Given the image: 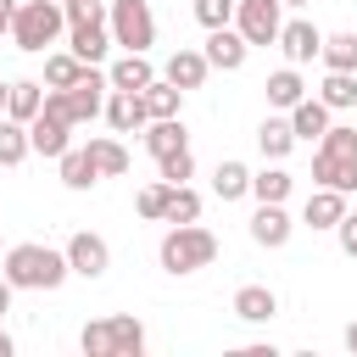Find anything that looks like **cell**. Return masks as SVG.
<instances>
[{
    "label": "cell",
    "mask_w": 357,
    "mask_h": 357,
    "mask_svg": "<svg viewBox=\"0 0 357 357\" xmlns=\"http://www.w3.org/2000/svg\"><path fill=\"white\" fill-rule=\"evenodd\" d=\"M0 273L11 279V290H56L73 268H67V251H50L39 240H22V245H6L0 251Z\"/></svg>",
    "instance_id": "6da1fadb"
},
{
    "label": "cell",
    "mask_w": 357,
    "mask_h": 357,
    "mask_svg": "<svg viewBox=\"0 0 357 357\" xmlns=\"http://www.w3.org/2000/svg\"><path fill=\"white\" fill-rule=\"evenodd\" d=\"M156 262H162L173 279L201 273V268H212V262H218V234H212V229H201V223H173V229L162 234V245H156Z\"/></svg>",
    "instance_id": "7a4b0ae2"
},
{
    "label": "cell",
    "mask_w": 357,
    "mask_h": 357,
    "mask_svg": "<svg viewBox=\"0 0 357 357\" xmlns=\"http://www.w3.org/2000/svg\"><path fill=\"white\" fill-rule=\"evenodd\" d=\"M78 346H84V357H139L145 351V324L134 312H112V318L84 324Z\"/></svg>",
    "instance_id": "3957f363"
},
{
    "label": "cell",
    "mask_w": 357,
    "mask_h": 357,
    "mask_svg": "<svg viewBox=\"0 0 357 357\" xmlns=\"http://www.w3.org/2000/svg\"><path fill=\"white\" fill-rule=\"evenodd\" d=\"M61 28H67V11H61L56 0H22V6L11 11V39H17V50H28V56L50 50V45L61 39Z\"/></svg>",
    "instance_id": "277c9868"
},
{
    "label": "cell",
    "mask_w": 357,
    "mask_h": 357,
    "mask_svg": "<svg viewBox=\"0 0 357 357\" xmlns=\"http://www.w3.org/2000/svg\"><path fill=\"white\" fill-rule=\"evenodd\" d=\"M106 28H112V45H123V50H151L156 45L151 0H106Z\"/></svg>",
    "instance_id": "5b68a950"
},
{
    "label": "cell",
    "mask_w": 357,
    "mask_h": 357,
    "mask_svg": "<svg viewBox=\"0 0 357 357\" xmlns=\"http://www.w3.org/2000/svg\"><path fill=\"white\" fill-rule=\"evenodd\" d=\"M234 28L245 45H273L279 39V0H234Z\"/></svg>",
    "instance_id": "8992f818"
},
{
    "label": "cell",
    "mask_w": 357,
    "mask_h": 357,
    "mask_svg": "<svg viewBox=\"0 0 357 357\" xmlns=\"http://www.w3.org/2000/svg\"><path fill=\"white\" fill-rule=\"evenodd\" d=\"M201 56H206V67H218V73H240L245 56H251V45L240 39V28L223 22V28H206V50H201Z\"/></svg>",
    "instance_id": "52a82bcc"
},
{
    "label": "cell",
    "mask_w": 357,
    "mask_h": 357,
    "mask_svg": "<svg viewBox=\"0 0 357 357\" xmlns=\"http://www.w3.org/2000/svg\"><path fill=\"white\" fill-rule=\"evenodd\" d=\"M67 268H73V273H84V279H100V273L112 268V245H106L100 234L78 229V234L67 240Z\"/></svg>",
    "instance_id": "ba28073f"
},
{
    "label": "cell",
    "mask_w": 357,
    "mask_h": 357,
    "mask_svg": "<svg viewBox=\"0 0 357 357\" xmlns=\"http://www.w3.org/2000/svg\"><path fill=\"white\" fill-rule=\"evenodd\" d=\"M312 178L340 190V195H357V156L346 151H312Z\"/></svg>",
    "instance_id": "9c48e42d"
},
{
    "label": "cell",
    "mask_w": 357,
    "mask_h": 357,
    "mask_svg": "<svg viewBox=\"0 0 357 357\" xmlns=\"http://www.w3.org/2000/svg\"><path fill=\"white\" fill-rule=\"evenodd\" d=\"M290 212H284V201H257V218H251V240L257 245H268V251H279L284 240H290Z\"/></svg>",
    "instance_id": "30bf717a"
},
{
    "label": "cell",
    "mask_w": 357,
    "mask_h": 357,
    "mask_svg": "<svg viewBox=\"0 0 357 357\" xmlns=\"http://www.w3.org/2000/svg\"><path fill=\"white\" fill-rule=\"evenodd\" d=\"M67 45H73V56H78V61L100 67V61H106V50H112V28H106V22H67Z\"/></svg>",
    "instance_id": "8fae6325"
},
{
    "label": "cell",
    "mask_w": 357,
    "mask_h": 357,
    "mask_svg": "<svg viewBox=\"0 0 357 357\" xmlns=\"http://www.w3.org/2000/svg\"><path fill=\"white\" fill-rule=\"evenodd\" d=\"M273 45L284 50V61H290V67H301V61H312V56H318L324 33H318L312 22H279V39H273Z\"/></svg>",
    "instance_id": "7c38bea8"
},
{
    "label": "cell",
    "mask_w": 357,
    "mask_h": 357,
    "mask_svg": "<svg viewBox=\"0 0 357 357\" xmlns=\"http://www.w3.org/2000/svg\"><path fill=\"white\" fill-rule=\"evenodd\" d=\"M151 78H156V67L145 61V50H123V56L106 67V84H112V89H128V95H139Z\"/></svg>",
    "instance_id": "4fadbf2b"
},
{
    "label": "cell",
    "mask_w": 357,
    "mask_h": 357,
    "mask_svg": "<svg viewBox=\"0 0 357 357\" xmlns=\"http://www.w3.org/2000/svg\"><path fill=\"white\" fill-rule=\"evenodd\" d=\"M28 145L39 151V156H61L67 145H73V123H61V117H50V112H39L33 123H28Z\"/></svg>",
    "instance_id": "5bb4252c"
},
{
    "label": "cell",
    "mask_w": 357,
    "mask_h": 357,
    "mask_svg": "<svg viewBox=\"0 0 357 357\" xmlns=\"http://www.w3.org/2000/svg\"><path fill=\"white\" fill-rule=\"evenodd\" d=\"M106 123H112L117 134H134V128L151 123V112H145L139 95H128V89H106Z\"/></svg>",
    "instance_id": "9a60e30c"
},
{
    "label": "cell",
    "mask_w": 357,
    "mask_h": 357,
    "mask_svg": "<svg viewBox=\"0 0 357 357\" xmlns=\"http://www.w3.org/2000/svg\"><path fill=\"white\" fill-rule=\"evenodd\" d=\"M340 218H346V195L329 190V184H318V190L307 195V206H301V223H307V229H335Z\"/></svg>",
    "instance_id": "2e32d148"
},
{
    "label": "cell",
    "mask_w": 357,
    "mask_h": 357,
    "mask_svg": "<svg viewBox=\"0 0 357 357\" xmlns=\"http://www.w3.org/2000/svg\"><path fill=\"white\" fill-rule=\"evenodd\" d=\"M234 318H245V324H273V318H279V296H273L268 284H240V290H234Z\"/></svg>",
    "instance_id": "e0dca14e"
},
{
    "label": "cell",
    "mask_w": 357,
    "mask_h": 357,
    "mask_svg": "<svg viewBox=\"0 0 357 357\" xmlns=\"http://www.w3.org/2000/svg\"><path fill=\"white\" fill-rule=\"evenodd\" d=\"M56 167H61V184H67V190H95V184H100V167L89 162L84 145H67V151L56 156Z\"/></svg>",
    "instance_id": "ac0fdd59"
},
{
    "label": "cell",
    "mask_w": 357,
    "mask_h": 357,
    "mask_svg": "<svg viewBox=\"0 0 357 357\" xmlns=\"http://www.w3.org/2000/svg\"><path fill=\"white\" fill-rule=\"evenodd\" d=\"M206 73H212V67H206V56H201V50H173L162 78H167V84H178V89H201V84H206Z\"/></svg>",
    "instance_id": "d6986e66"
},
{
    "label": "cell",
    "mask_w": 357,
    "mask_h": 357,
    "mask_svg": "<svg viewBox=\"0 0 357 357\" xmlns=\"http://www.w3.org/2000/svg\"><path fill=\"white\" fill-rule=\"evenodd\" d=\"M39 106H45V84H33V78H17V84H6V117H17V123H33V117H39Z\"/></svg>",
    "instance_id": "ffe728a7"
},
{
    "label": "cell",
    "mask_w": 357,
    "mask_h": 357,
    "mask_svg": "<svg viewBox=\"0 0 357 357\" xmlns=\"http://www.w3.org/2000/svg\"><path fill=\"white\" fill-rule=\"evenodd\" d=\"M324 128H329V106L312 100V95H301V100L290 106V134H296V139H318Z\"/></svg>",
    "instance_id": "44dd1931"
},
{
    "label": "cell",
    "mask_w": 357,
    "mask_h": 357,
    "mask_svg": "<svg viewBox=\"0 0 357 357\" xmlns=\"http://www.w3.org/2000/svg\"><path fill=\"white\" fill-rule=\"evenodd\" d=\"M184 145H190V134H184L178 117H151L145 123V151L151 156H167V151H184Z\"/></svg>",
    "instance_id": "7402d4cb"
},
{
    "label": "cell",
    "mask_w": 357,
    "mask_h": 357,
    "mask_svg": "<svg viewBox=\"0 0 357 357\" xmlns=\"http://www.w3.org/2000/svg\"><path fill=\"white\" fill-rule=\"evenodd\" d=\"M84 151H89V162L100 167V178H123V173H128V151H123V139H112V134H95Z\"/></svg>",
    "instance_id": "603a6c76"
},
{
    "label": "cell",
    "mask_w": 357,
    "mask_h": 357,
    "mask_svg": "<svg viewBox=\"0 0 357 357\" xmlns=\"http://www.w3.org/2000/svg\"><path fill=\"white\" fill-rule=\"evenodd\" d=\"M212 195L218 201H240V195H251V167L245 162H218V173H212Z\"/></svg>",
    "instance_id": "cb8c5ba5"
},
{
    "label": "cell",
    "mask_w": 357,
    "mask_h": 357,
    "mask_svg": "<svg viewBox=\"0 0 357 357\" xmlns=\"http://www.w3.org/2000/svg\"><path fill=\"white\" fill-rule=\"evenodd\" d=\"M262 89H268V106H279V112H290V106L307 95V84H301V73H296V67L268 73V84H262Z\"/></svg>",
    "instance_id": "d4e9b609"
},
{
    "label": "cell",
    "mask_w": 357,
    "mask_h": 357,
    "mask_svg": "<svg viewBox=\"0 0 357 357\" xmlns=\"http://www.w3.org/2000/svg\"><path fill=\"white\" fill-rule=\"evenodd\" d=\"M139 100H145V112H151V117H178L184 89H178V84H167V78H151V84L139 89Z\"/></svg>",
    "instance_id": "484cf974"
},
{
    "label": "cell",
    "mask_w": 357,
    "mask_h": 357,
    "mask_svg": "<svg viewBox=\"0 0 357 357\" xmlns=\"http://www.w3.org/2000/svg\"><path fill=\"white\" fill-rule=\"evenodd\" d=\"M257 145H262V156H268V162H284V156L296 151V134H290V117H268V123L257 128Z\"/></svg>",
    "instance_id": "4316f807"
},
{
    "label": "cell",
    "mask_w": 357,
    "mask_h": 357,
    "mask_svg": "<svg viewBox=\"0 0 357 357\" xmlns=\"http://www.w3.org/2000/svg\"><path fill=\"white\" fill-rule=\"evenodd\" d=\"M318 56L329 73H357V33H324Z\"/></svg>",
    "instance_id": "83f0119b"
},
{
    "label": "cell",
    "mask_w": 357,
    "mask_h": 357,
    "mask_svg": "<svg viewBox=\"0 0 357 357\" xmlns=\"http://www.w3.org/2000/svg\"><path fill=\"white\" fill-rule=\"evenodd\" d=\"M84 67H89V61H78L73 50H50V56H45V84H50V89H73Z\"/></svg>",
    "instance_id": "f1b7e54d"
},
{
    "label": "cell",
    "mask_w": 357,
    "mask_h": 357,
    "mask_svg": "<svg viewBox=\"0 0 357 357\" xmlns=\"http://www.w3.org/2000/svg\"><path fill=\"white\" fill-rule=\"evenodd\" d=\"M318 100H324L329 112H346V106H357V73H329V78L318 84Z\"/></svg>",
    "instance_id": "f546056e"
},
{
    "label": "cell",
    "mask_w": 357,
    "mask_h": 357,
    "mask_svg": "<svg viewBox=\"0 0 357 357\" xmlns=\"http://www.w3.org/2000/svg\"><path fill=\"white\" fill-rule=\"evenodd\" d=\"M28 151H33V145H28V123L6 117V123H0V167H17Z\"/></svg>",
    "instance_id": "4dcf8cb0"
},
{
    "label": "cell",
    "mask_w": 357,
    "mask_h": 357,
    "mask_svg": "<svg viewBox=\"0 0 357 357\" xmlns=\"http://www.w3.org/2000/svg\"><path fill=\"white\" fill-rule=\"evenodd\" d=\"M290 184H296V178H290L279 162H273V167H262V173H251V195H257V201H284V195H290Z\"/></svg>",
    "instance_id": "1f68e13d"
},
{
    "label": "cell",
    "mask_w": 357,
    "mask_h": 357,
    "mask_svg": "<svg viewBox=\"0 0 357 357\" xmlns=\"http://www.w3.org/2000/svg\"><path fill=\"white\" fill-rule=\"evenodd\" d=\"M201 218V195L190 190V184H173L167 190V212H162V223H195Z\"/></svg>",
    "instance_id": "d6a6232c"
},
{
    "label": "cell",
    "mask_w": 357,
    "mask_h": 357,
    "mask_svg": "<svg viewBox=\"0 0 357 357\" xmlns=\"http://www.w3.org/2000/svg\"><path fill=\"white\" fill-rule=\"evenodd\" d=\"M167 190H173L167 178H156V184H145V190L134 195V212H139V218H151V223H162V212H167Z\"/></svg>",
    "instance_id": "836d02e7"
},
{
    "label": "cell",
    "mask_w": 357,
    "mask_h": 357,
    "mask_svg": "<svg viewBox=\"0 0 357 357\" xmlns=\"http://www.w3.org/2000/svg\"><path fill=\"white\" fill-rule=\"evenodd\" d=\"M156 167H162V178H167V184H184V178L195 173V156H190V145H184V151H167V156H156Z\"/></svg>",
    "instance_id": "e575fe53"
},
{
    "label": "cell",
    "mask_w": 357,
    "mask_h": 357,
    "mask_svg": "<svg viewBox=\"0 0 357 357\" xmlns=\"http://www.w3.org/2000/svg\"><path fill=\"white\" fill-rule=\"evenodd\" d=\"M195 22H201V28H223V22H234V0H195Z\"/></svg>",
    "instance_id": "d590c367"
},
{
    "label": "cell",
    "mask_w": 357,
    "mask_h": 357,
    "mask_svg": "<svg viewBox=\"0 0 357 357\" xmlns=\"http://www.w3.org/2000/svg\"><path fill=\"white\" fill-rule=\"evenodd\" d=\"M67 22H106V0H67Z\"/></svg>",
    "instance_id": "8d00e7d4"
},
{
    "label": "cell",
    "mask_w": 357,
    "mask_h": 357,
    "mask_svg": "<svg viewBox=\"0 0 357 357\" xmlns=\"http://www.w3.org/2000/svg\"><path fill=\"white\" fill-rule=\"evenodd\" d=\"M335 234H340V251H346V257L357 262V212H346V218L335 223Z\"/></svg>",
    "instance_id": "74e56055"
},
{
    "label": "cell",
    "mask_w": 357,
    "mask_h": 357,
    "mask_svg": "<svg viewBox=\"0 0 357 357\" xmlns=\"http://www.w3.org/2000/svg\"><path fill=\"white\" fill-rule=\"evenodd\" d=\"M11 296H17V290H11V279H6V273H0V318H6V312H11Z\"/></svg>",
    "instance_id": "f35d334b"
},
{
    "label": "cell",
    "mask_w": 357,
    "mask_h": 357,
    "mask_svg": "<svg viewBox=\"0 0 357 357\" xmlns=\"http://www.w3.org/2000/svg\"><path fill=\"white\" fill-rule=\"evenodd\" d=\"M11 11H17V0H0V33H11Z\"/></svg>",
    "instance_id": "ab89813d"
},
{
    "label": "cell",
    "mask_w": 357,
    "mask_h": 357,
    "mask_svg": "<svg viewBox=\"0 0 357 357\" xmlns=\"http://www.w3.org/2000/svg\"><path fill=\"white\" fill-rule=\"evenodd\" d=\"M346 351H357V318L346 324Z\"/></svg>",
    "instance_id": "60d3db41"
},
{
    "label": "cell",
    "mask_w": 357,
    "mask_h": 357,
    "mask_svg": "<svg viewBox=\"0 0 357 357\" xmlns=\"http://www.w3.org/2000/svg\"><path fill=\"white\" fill-rule=\"evenodd\" d=\"M0 357H11V335L6 329H0Z\"/></svg>",
    "instance_id": "b9f144b4"
},
{
    "label": "cell",
    "mask_w": 357,
    "mask_h": 357,
    "mask_svg": "<svg viewBox=\"0 0 357 357\" xmlns=\"http://www.w3.org/2000/svg\"><path fill=\"white\" fill-rule=\"evenodd\" d=\"M279 6H307V0H279Z\"/></svg>",
    "instance_id": "7bdbcfd3"
},
{
    "label": "cell",
    "mask_w": 357,
    "mask_h": 357,
    "mask_svg": "<svg viewBox=\"0 0 357 357\" xmlns=\"http://www.w3.org/2000/svg\"><path fill=\"white\" fill-rule=\"evenodd\" d=\"M0 106H6V84H0Z\"/></svg>",
    "instance_id": "ee69618b"
},
{
    "label": "cell",
    "mask_w": 357,
    "mask_h": 357,
    "mask_svg": "<svg viewBox=\"0 0 357 357\" xmlns=\"http://www.w3.org/2000/svg\"><path fill=\"white\" fill-rule=\"evenodd\" d=\"M56 6H67V0H56Z\"/></svg>",
    "instance_id": "f6af8a7d"
},
{
    "label": "cell",
    "mask_w": 357,
    "mask_h": 357,
    "mask_svg": "<svg viewBox=\"0 0 357 357\" xmlns=\"http://www.w3.org/2000/svg\"><path fill=\"white\" fill-rule=\"evenodd\" d=\"M0 251H6V245H0Z\"/></svg>",
    "instance_id": "bcb514c9"
}]
</instances>
